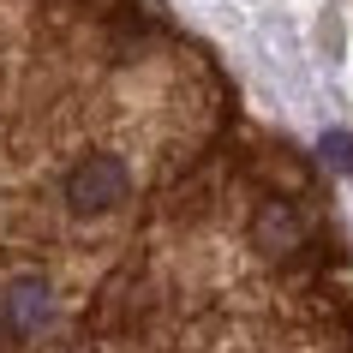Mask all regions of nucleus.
I'll return each mask as SVG.
<instances>
[{
	"mask_svg": "<svg viewBox=\"0 0 353 353\" xmlns=\"http://www.w3.org/2000/svg\"><path fill=\"white\" fill-rule=\"evenodd\" d=\"M323 162L330 168H341V174H353V132H323Z\"/></svg>",
	"mask_w": 353,
	"mask_h": 353,
	"instance_id": "f257e3e1",
	"label": "nucleus"
}]
</instances>
